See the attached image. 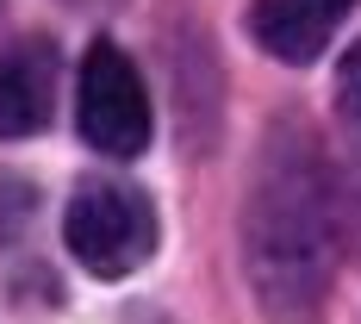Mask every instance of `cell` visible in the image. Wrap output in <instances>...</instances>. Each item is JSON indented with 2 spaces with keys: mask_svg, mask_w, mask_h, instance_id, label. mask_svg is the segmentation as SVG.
<instances>
[{
  "mask_svg": "<svg viewBox=\"0 0 361 324\" xmlns=\"http://www.w3.org/2000/svg\"><path fill=\"white\" fill-rule=\"evenodd\" d=\"M243 275L268 324H318L336 275V187L312 131L274 119L243 187Z\"/></svg>",
  "mask_w": 361,
  "mask_h": 324,
  "instance_id": "obj_1",
  "label": "cell"
},
{
  "mask_svg": "<svg viewBox=\"0 0 361 324\" xmlns=\"http://www.w3.org/2000/svg\"><path fill=\"white\" fill-rule=\"evenodd\" d=\"M63 237L94 281H125L156 256V206L125 181H81L63 212Z\"/></svg>",
  "mask_w": 361,
  "mask_h": 324,
  "instance_id": "obj_2",
  "label": "cell"
},
{
  "mask_svg": "<svg viewBox=\"0 0 361 324\" xmlns=\"http://www.w3.org/2000/svg\"><path fill=\"white\" fill-rule=\"evenodd\" d=\"M75 125L87 150H100L112 162H131L144 156L149 144V94L137 63L112 44V37H94L87 56H81V81H75Z\"/></svg>",
  "mask_w": 361,
  "mask_h": 324,
  "instance_id": "obj_3",
  "label": "cell"
},
{
  "mask_svg": "<svg viewBox=\"0 0 361 324\" xmlns=\"http://www.w3.org/2000/svg\"><path fill=\"white\" fill-rule=\"evenodd\" d=\"M355 13V0H255L250 6V37L274 56V63H318L330 50L336 25Z\"/></svg>",
  "mask_w": 361,
  "mask_h": 324,
  "instance_id": "obj_4",
  "label": "cell"
},
{
  "mask_svg": "<svg viewBox=\"0 0 361 324\" xmlns=\"http://www.w3.org/2000/svg\"><path fill=\"white\" fill-rule=\"evenodd\" d=\"M56 107V50L13 44L0 50V138H32L50 125Z\"/></svg>",
  "mask_w": 361,
  "mask_h": 324,
  "instance_id": "obj_5",
  "label": "cell"
},
{
  "mask_svg": "<svg viewBox=\"0 0 361 324\" xmlns=\"http://www.w3.org/2000/svg\"><path fill=\"white\" fill-rule=\"evenodd\" d=\"M336 100H343V112L361 125V44L343 56V69H336Z\"/></svg>",
  "mask_w": 361,
  "mask_h": 324,
  "instance_id": "obj_6",
  "label": "cell"
}]
</instances>
